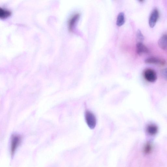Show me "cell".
<instances>
[{"label": "cell", "instance_id": "cell-1", "mask_svg": "<svg viewBox=\"0 0 167 167\" xmlns=\"http://www.w3.org/2000/svg\"><path fill=\"white\" fill-rule=\"evenodd\" d=\"M85 118L86 123L91 129L95 128L97 124V119L94 114L89 111H86L85 113Z\"/></svg>", "mask_w": 167, "mask_h": 167}, {"label": "cell", "instance_id": "cell-2", "mask_svg": "<svg viewBox=\"0 0 167 167\" xmlns=\"http://www.w3.org/2000/svg\"><path fill=\"white\" fill-rule=\"evenodd\" d=\"M144 76L146 81L150 83L155 82L157 79L156 71L151 68H148L144 70Z\"/></svg>", "mask_w": 167, "mask_h": 167}, {"label": "cell", "instance_id": "cell-3", "mask_svg": "<svg viewBox=\"0 0 167 167\" xmlns=\"http://www.w3.org/2000/svg\"><path fill=\"white\" fill-rule=\"evenodd\" d=\"M159 18V12L156 8L154 9L151 13L149 18V23L151 28H154Z\"/></svg>", "mask_w": 167, "mask_h": 167}, {"label": "cell", "instance_id": "cell-4", "mask_svg": "<svg viewBox=\"0 0 167 167\" xmlns=\"http://www.w3.org/2000/svg\"><path fill=\"white\" fill-rule=\"evenodd\" d=\"M21 141V137L18 135H14L12 136L11 143V153L13 155L15 151L19 145Z\"/></svg>", "mask_w": 167, "mask_h": 167}, {"label": "cell", "instance_id": "cell-5", "mask_svg": "<svg viewBox=\"0 0 167 167\" xmlns=\"http://www.w3.org/2000/svg\"><path fill=\"white\" fill-rule=\"evenodd\" d=\"M145 62L148 64H153L164 66L166 65V61L160 58L155 57H150L146 59Z\"/></svg>", "mask_w": 167, "mask_h": 167}, {"label": "cell", "instance_id": "cell-6", "mask_svg": "<svg viewBox=\"0 0 167 167\" xmlns=\"http://www.w3.org/2000/svg\"><path fill=\"white\" fill-rule=\"evenodd\" d=\"M80 17V14H76L70 18L68 23V28L70 31H73L76 24Z\"/></svg>", "mask_w": 167, "mask_h": 167}, {"label": "cell", "instance_id": "cell-7", "mask_svg": "<svg viewBox=\"0 0 167 167\" xmlns=\"http://www.w3.org/2000/svg\"><path fill=\"white\" fill-rule=\"evenodd\" d=\"M136 51L138 55L148 53L149 52L147 47L142 43L138 42L136 45Z\"/></svg>", "mask_w": 167, "mask_h": 167}, {"label": "cell", "instance_id": "cell-8", "mask_svg": "<svg viewBox=\"0 0 167 167\" xmlns=\"http://www.w3.org/2000/svg\"><path fill=\"white\" fill-rule=\"evenodd\" d=\"M158 44L162 50H167V34L163 35L159 39Z\"/></svg>", "mask_w": 167, "mask_h": 167}, {"label": "cell", "instance_id": "cell-9", "mask_svg": "<svg viewBox=\"0 0 167 167\" xmlns=\"http://www.w3.org/2000/svg\"><path fill=\"white\" fill-rule=\"evenodd\" d=\"M158 127L154 124H150L147 127L146 131L147 133L151 136H154L158 132Z\"/></svg>", "mask_w": 167, "mask_h": 167}, {"label": "cell", "instance_id": "cell-10", "mask_svg": "<svg viewBox=\"0 0 167 167\" xmlns=\"http://www.w3.org/2000/svg\"><path fill=\"white\" fill-rule=\"evenodd\" d=\"M11 12L9 10L1 8H0V18L4 19L9 17L11 15Z\"/></svg>", "mask_w": 167, "mask_h": 167}, {"label": "cell", "instance_id": "cell-11", "mask_svg": "<svg viewBox=\"0 0 167 167\" xmlns=\"http://www.w3.org/2000/svg\"><path fill=\"white\" fill-rule=\"evenodd\" d=\"M125 22V15L123 12L119 13L117 17L116 24L117 26L121 27L123 26Z\"/></svg>", "mask_w": 167, "mask_h": 167}, {"label": "cell", "instance_id": "cell-12", "mask_svg": "<svg viewBox=\"0 0 167 167\" xmlns=\"http://www.w3.org/2000/svg\"><path fill=\"white\" fill-rule=\"evenodd\" d=\"M152 149L153 147L152 144H150L149 143H148L144 148V152L145 154H148L152 152Z\"/></svg>", "mask_w": 167, "mask_h": 167}, {"label": "cell", "instance_id": "cell-13", "mask_svg": "<svg viewBox=\"0 0 167 167\" xmlns=\"http://www.w3.org/2000/svg\"><path fill=\"white\" fill-rule=\"evenodd\" d=\"M136 36L138 42L142 43L144 41V37L140 30L138 29L137 31Z\"/></svg>", "mask_w": 167, "mask_h": 167}, {"label": "cell", "instance_id": "cell-14", "mask_svg": "<svg viewBox=\"0 0 167 167\" xmlns=\"http://www.w3.org/2000/svg\"><path fill=\"white\" fill-rule=\"evenodd\" d=\"M161 74L163 78L167 81V68L161 70Z\"/></svg>", "mask_w": 167, "mask_h": 167}]
</instances>
